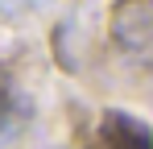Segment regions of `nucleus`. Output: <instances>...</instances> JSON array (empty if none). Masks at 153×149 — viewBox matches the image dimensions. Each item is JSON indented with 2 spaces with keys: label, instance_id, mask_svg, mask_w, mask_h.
I'll return each mask as SVG.
<instances>
[{
  "label": "nucleus",
  "instance_id": "obj_1",
  "mask_svg": "<svg viewBox=\"0 0 153 149\" xmlns=\"http://www.w3.org/2000/svg\"><path fill=\"white\" fill-rule=\"evenodd\" d=\"M112 37L128 54L145 58L153 46V0H120L112 13Z\"/></svg>",
  "mask_w": 153,
  "mask_h": 149
},
{
  "label": "nucleus",
  "instance_id": "obj_2",
  "mask_svg": "<svg viewBox=\"0 0 153 149\" xmlns=\"http://www.w3.org/2000/svg\"><path fill=\"white\" fill-rule=\"evenodd\" d=\"M100 137H103V149H153L149 128L132 116H124V112H108Z\"/></svg>",
  "mask_w": 153,
  "mask_h": 149
},
{
  "label": "nucleus",
  "instance_id": "obj_3",
  "mask_svg": "<svg viewBox=\"0 0 153 149\" xmlns=\"http://www.w3.org/2000/svg\"><path fill=\"white\" fill-rule=\"evenodd\" d=\"M21 128H25V99L17 95L13 79L0 71V149L8 145Z\"/></svg>",
  "mask_w": 153,
  "mask_h": 149
}]
</instances>
